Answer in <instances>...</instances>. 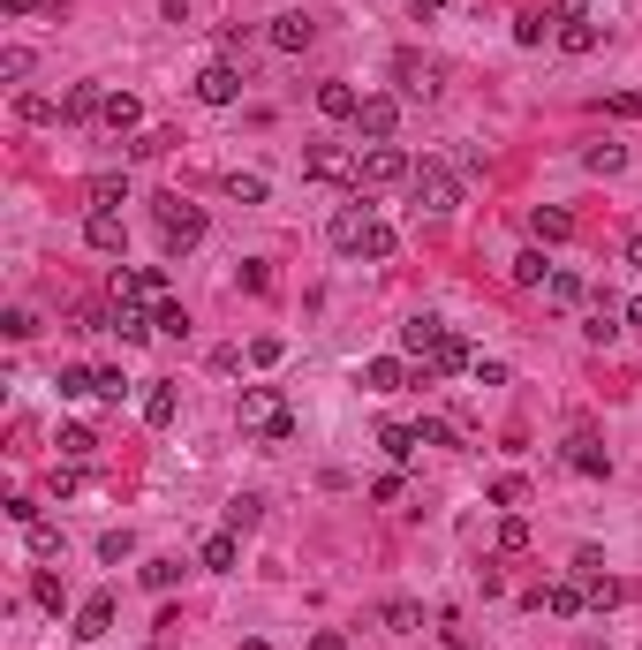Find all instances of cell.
I'll return each mask as SVG.
<instances>
[{
	"instance_id": "6da1fadb",
	"label": "cell",
	"mask_w": 642,
	"mask_h": 650,
	"mask_svg": "<svg viewBox=\"0 0 642 650\" xmlns=\"http://www.w3.org/2000/svg\"><path fill=\"white\" fill-rule=\"evenodd\" d=\"M235 424H242V431H257V439H295V409L272 394V386H242Z\"/></svg>"
},
{
	"instance_id": "7a4b0ae2",
	"label": "cell",
	"mask_w": 642,
	"mask_h": 650,
	"mask_svg": "<svg viewBox=\"0 0 642 650\" xmlns=\"http://www.w3.org/2000/svg\"><path fill=\"white\" fill-rule=\"evenodd\" d=\"M408 197H416V212L446 220V212L461 205V174H454V167H439V159H423V167L408 174Z\"/></svg>"
},
{
	"instance_id": "3957f363",
	"label": "cell",
	"mask_w": 642,
	"mask_h": 650,
	"mask_svg": "<svg viewBox=\"0 0 642 650\" xmlns=\"http://www.w3.org/2000/svg\"><path fill=\"white\" fill-rule=\"evenodd\" d=\"M159 235H167L174 257H189L204 242V205H189V197H159Z\"/></svg>"
},
{
	"instance_id": "277c9868",
	"label": "cell",
	"mask_w": 642,
	"mask_h": 650,
	"mask_svg": "<svg viewBox=\"0 0 642 650\" xmlns=\"http://www.w3.org/2000/svg\"><path fill=\"white\" fill-rule=\"evenodd\" d=\"M416 174V159L401 152V144H363V167H355V189H393Z\"/></svg>"
},
{
	"instance_id": "5b68a950",
	"label": "cell",
	"mask_w": 642,
	"mask_h": 650,
	"mask_svg": "<svg viewBox=\"0 0 642 650\" xmlns=\"http://www.w3.org/2000/svg\"><path fill=\"white\" fill-rule=\"evenodd\" d=\"M393 129H401V91H371V99L355 106V137L393 144Z\"/></svg>"
},
{
	"instance_id": "8992f818",
	"label": "cell",
	"mask_w": 642,
	"mask_h": 650,
	"mask_svg": "<svg viewBox=\"0 0 642 650\" xmlns=\"http://www.w3.org/2000/svg\"><path fill=\"white\" fill-rule=\"evenodd\" d=\"M355 167H363V152H348V144H310L303 152L310 182H355Z\"/></svg>"
},
{
	"instance_id": "52a82bcc",
	"label": "cell",
	"mask_w": 642,
	"mask_h": 650,
	"mask_svg": "<svg viewBox=\"0 0 642 650\" xmlns=\"http://www.w3.org/2000/svg\"><path fill=\"white\" fill-rule=\"evenodd\" d=\"M106 333H121V348H136V341H152V333H159V310L152 303H114V310H106Z\"/></svg>"
},
{
	"instance_id": "ba28073f",
	"label": "cell",
	"mask_w": 642,
	"mask_h": 650,
	"mask_svg": "<svg viewBox=\"0 0 642 650\" xmlns=\"http://www.w3.org/2000/svg\"><path fill=\"white\" fill-rule=\"evenodd\" d=\"M363 386L371 394H401V386H431V371H408L401 356H371L363 363Z\"/></svg>"
},
{
	"instance_id": "9c48e42d",
	"label": "cell",
	"mask_w": 642,
	"mask_h": 650,
	"mask_svg": "<svg viewBox=\"0 0 642 650\" xmlns=\"http://www.w3.org/2000/svg\"><path fill=\"white\" fill-rule=\"evenodd\" d=\"M393 84H401V99H431V91H439V61H423V53H393Z\"/></svg>"
},
{
	"instance_id": "30bf717a",
	"label": "cell",
	"mask_w": 642,
	"mask_h": 650,
	"mask_svg": "<svg viewBox=\"0 0 642 650\" xmlns=\"http://www.w3.org/2000/svg\"><path fill=\"white\" fill-rule=\"evenodd\" d=\"M84 242H91L99 257H121V242H129L121 212H114V205H91V212H84Z\"/></svg>"
},
{
	"instance_id": "8fae6325",
	"label": "cell",
	"mask_w": 642,
	"mask_h": 650,
	"mask_svg": "<svg viewBox=\"0 0 642 650\" xmlns=\"http://www.w3.org/2000/svg\"><path fill=\"white\" fill-rule=\"evenodd\" d=\"M189 91H197L204 106H235V99H242V69H235V61H212V69H204Z\"/></svg>"
},
{
	"instance_id": "7c38bea8",
	"label": "cell",
	"mask_w": 642,
	"mask_h": 650,
	"mask_svg": "<svg viewBox=\"0 0 642 650\" xmlns=\"http://www.w3.org/2000/svg\"><path fill=\"white\" fill-rule=\"evenodd\" d=\"M310 38H318V23L303 16V8H288V16H272V31H265V46L272 53H303Z\"/></svg>"
},
{
	"instance_id": "4fadbf2b",
	"label": "cell",
	"mask_w": 642,
	"mask_h": 650,
	"mask_svg": "<svg viewBox=\"0 0 642 650\" xmlns=\"http://www.w3.org/2000/svg\"><path fill=\"white\" fill-rule=\"evenodd\" d=\"M529 605H544V613H559V620H575L582 605H590V582H575V575H567V582H544Z\"/></svg>"
},
{
	"instance_id": "5bb4252c",
	"label": "cell",
	"mask_w": 642,
	"mask_h": 650,
	"mask_svg": "<svg viewBox=\"0 0 642 650\" xmlns=\"http://www.w3.org/2000/svg\"><path fill=\"white\" fill-rule=\"evenodd\" d=\"M363 227H371V197H363V205H340L325 235H333V250H348V257H355V242H363Z\"/></svg>"
},
{
	"instance_id": "9a60e30c",
	"label": "cell",
	"mask_w": 642,
	"mask_h": 650,
	"mask_svg": "<svg viewBox=\"0 0 642 650\" xmlns=\"http://www.w3.org/2000/svg\"><path fill=\"white\" fill-rule=\"evenodd\" d=\"M106 628H114V598L99 590V598H84V605H76V628H68V635H76V643H99Z\"/></svg>"
},
{
	"instance_id": "2e32d148",
	"label": "cell",
	"mask_w": 642,
	"mask_h": 650,
	"mask_svg": "<svg viewBox=\"0 0 642 650\" xmlns=\"http://www.w3.org/2000/svg\"><path fill=\"white\" fill-rule=\"evenodd\" d=\"M567 469H582V477H612V454L590 439V431H575V439H567Z\"/></svg>"
},
{
	"instance_id": "e0dca14e",
	"label": "cell",
	"mask_w": 642,
	"mask_h": 650,
	"mask_svg": "<svg viewBox=\"0 0 642 650\" xmlns=\"http://www.w3.org/2000/svg\"><path fill=\"white\" fill-rule=\"evenodd\" d=\"M212 575H235V560H242V530H212L204 537V552H197Z\"/></svg>"
},
{
	"instance_id": "ac0fdd59",
	"label": "cell",
	"mask_w": 642,
	"mask_h": 650,
	"mask_svg": "<svg viewBox=\"0 0 642 650\" xmlns=\"http://www.w3.org/2000/svg\"><path fill=\"white\" fill-rule=\"evenodd\" d=\"M355 106H363V91H355V84H340V76H333V84H318V114L325 121H355Z\"/></svg>"
},
{
	"instance_id": "d6986e66",
	"label": "cell",
	"mask_w": 642,
	"mask_h": 650,
	"mask_svg": "<svg viewBox=\"0 0 642 650\" xmlns=\"http://www.w3.org/2000/svg\"><path fill=\"white\" fill-rule=\"evenodd\" d=\"M99 121L114 129V137H136V129H144V106H136L129 91H106V114Z\"/></svg>"
},
{
	"instance_id": "ffe728a7",
	"label": "cell",
	"mask_w": 642,
	"mask_h": 650,
	"mask_svg": "<svg viewBox=\"0 0 642 650\" xmlns=\"http://www.w3.org/2000/svg\"><path fill=\"white\" fill-rule=\"evenodd\" d=\"M582 295H590V288H582L575 265H552V280H544V303H552V310H575Z\"/></svg>"
},
{
	"instance_id": "44dd1931",
	"label": "cell",
	"mask_w": 642,
	"mask_h": 650,
	"mask_svg": "<svg viewBox=\"0 0 642 650\" xmlns=\"http://www.w3.org/2000/svg\"><path fill=\"white\" fill-rule=\"evenodd\" d=\"M529 235H537V242H567V235H575V212H567V205H537V212H529Z\"/></svg>"
},
{
	"instance_id": "7402d4cb",
	"label": "cell",
	"mask_w": 642,
	"mask_h": 650,
	"mask_svg": "<svg viewBox=\"0 0 642 650\" xmlns=\"http://www.w3.org/2000/svg\"><path fill=\"white\" fill-rule=\"evenodd\" d=\"M469 341H461V333H446V341L439 348H431V363H423V371H431V378H454V371H469Z\"/></svg>"
},
{
	"instance_id": "603a6c76",
	"label": "cell",
	"mask_w": 642,
	"mask_h": 650,
	"mask_svg": "<svg viewBox=\"0 0 642 650\" xmlns=\"http://www.w3.org/2000/svg\"><path fill=\"white\" fill-rule=\"evenodd\" d=\"M99 114H106V91H99V84H68L61 121H99Z\"/></svg>"
},
{
	"instance_id": "cb8c5ba5",
	"label": "cell",
	"mask_w": 642,
	"mask_h": 650,
	"mask_svg": "<svg viewBox=\"0 0 642 650\" xmlns=\"http://www.w3.org/2000/svg\"><path fill=\"white\" fill-rule=\"evenodd\" d=\"M439 341H446L439 318H408V325H401V348H408V356H423V363H431V348H439Z\"/></svg>"
},
{
	"instance_id": "d4e9b609",
	"label": "cell",
	"mask_w": 642,
	"mask_h": 650,
	"mask_svg": "<svg viewBox=\"0 0 642 650\" xmlns=\"http://www.w3.org/2000/svg\"><path fill=\"white\" fill-rule=\"evenodd\" d=\"M393 250H401V235H393L386 220H371V227H363V242H355V257H363V265H386Z\"/></svg>"
},
{
	"instance_id": "484cf974",
	"label": "cell",
	"mask_w": 642,
	"mask_h": 650,
	"mask_svg": "<svg viewBox=\"0 0 642 650\" xmlns=\"http://www.w3.org/2000/svg\"><path fill=\"white\" fill-rule=\"evenodd\" d=\"M174 416H182V394H174L167 378H159L152 394H144V424H152V431H167V424H174Z\"/></svg>"
},
{
	"instance_id": "4316f807",
	"label": "cell",
	"mask_w": 642,
	"mask_h": 650,
	"mask_svg": "<svg viewBox=\"0 0 642 650\" xmlns=\"http://www.w3.org/2000/svg\"><path fill=\"white\" fill-rule=\"evenodd\" d=\"M507 273H514V288H544V280H552V257H544V242H537V250H522Z\"/></svg>"
},
{
	"instance_id": "83f0119b",
	"label": "cell",
	"mask_w": 642,
	"mask_h": 650,
	"mask_svg": "<svg viewBox=\"0 0 642 650\" xmlns=\"http://www.w3.org/2000/svg\"><path fill=\"white\" fill-rule=\"evenodd\" d=\"M582 333H590V341H597V348H605V341H612V333H620V303H612V295H605V288H597V303H590V325H582Z\"/></svg>"
},
{
	"instance_id": "f1b7e54d",
	"label": "cell",
	"mask_w": 642,
	"mask_h": 650,
	"mask_svg": "<svg viewBox=\"0 0 642 650\" xmlns=\"http://www.w3.org/2000/svg\"><path fill=\"white\" fill-rule=\"evenodd\" d=\"M552 38H559V46H567V53H597V46H605V31H597L590 16H582V23H559Z\"/></svg>"
},
{
	"instance_id": "f546056e",
	"label": "cell",
	"mask_w": 642,
	"mask_h": 650,
	"mask_svg": "<svg viewBox=\"0 0 642 650\" xmlns=\"http://www.w3.org/2000/svg\"><path fill=\"white\" fill-rule=\"evenodd\" d=\"M31 598L46 605V613H61V605H68V582L53 575V567H38V575H31Z\"/></svg>"
},
{
	"instance_id": "4dcf8cb0",
	"label": "cell",
	"mask_w": 642,
	"mask_h": 650,
	"mask_svg": "<svg viewBox=\"0 0 642 650\" xmlns=\"http://www.w3.org/2000/svg\"><path fill=\"white\" fill-rule=\"evenodd\" d=\"M16 114L31 121V129H46V121H61V106H53L46 91H16Z\"/></svg>"
},
{
	"instance_id": "1f68e13d",
	"label": "cell",
	"mask_w": 642,
	"mask_h": 650,
	"mask_svg": "<svg viewBox=\"0 0 642 650\" xmlns=\"http://www.w3.org/2000/svg\"><path fill=\"white\" fill-rule=\"evenodd\" d=\"M378 620H386L393 635H408V628H423V605L416 598H386V613H378Z\"/></svg>"
},
{
	"instance_id": "d6a6232c",
	"label": "cell",
	"mask_w": 642,
	"mask_h": 650,
	"mask_svg": "<svg viewBox=\"0 0 642 650\" xmlns=\"http://www.w3.org/2000/svg\"><path fill=\"white\" fill-rule=\"evenodd\" d=\"M378 446H386V454H393V462H408V454H416V424H386V431H378Z\"/></svg>"
},
{
	"instance_id": "836d02e7",
	"label": "cell",
	"mask_w": 642,
	"mask_h": 650,
	"mask_svg": "<svg viewBox=\"0 0 642 650\" xmlns=\"http://www.w3.org/2000/svg\"><path fill=\"white\" fill-rule=\"evenodd\" d=\"M582 167H590V174H620V167H627V144H590V152H582Z\"/></svg>"
},
{
	"instance_id": "e575fe53",
	"label": "cell",
	"mask_w": 642,
	"mask_h": 650,
	"mask_svg": "<svg viewBox=\"0 0 642 650\" xmlns=\"http://www.w3.org/2000/svg\"><path fill=\"white\" fill-rule=\"evenodd\" d=\"M53 394H61V401H76V394H99V378H91L84 363H68V371L53 378Z\"/></svg>"
},
{
	"instance_id": "d590c367",
	"label": "cell",
	"mask_w": 642,
	"mask_h": 650,
	"mask_svg": "<svg viewBox=\"0 0 642 650\" xmlns=\"http://www.w3.org/2000/svg\"><path fill=\"white\" fill-rule=\"evenodd\" d=\"M91 446L99 439H91L84 424H61V462H91Z\"/></svg>"
},
{
	"instance_id": "8d00e7d4",
	"label": "cell",
	"mask_w": 642,
	"mask_h": 650,
	"mask_svg": "<svg viewBox=\"0 0 642 650\" xmlns=\"http://www.w3.org/2000/svg\"><path fill=\"white\" fill-rule=\"evenodd\" d=\"M174 582H182V560H144V590H159V598H167Z\"/></svg>"
},
{
	"instance_id": "74e56055",
	"label": "cell",
	"mask_w": 642,
	"mask_h": 650,
	"mask_svg": "<svg viewBox=\"0 0 642 650\" xmlns=\"http://www.w3.org/2000/svg\"><path fill=\"white\" fill-rule=\"evenodd\" d=\"M522 499H529V477H499V484H491V507L522 514Z\"/></svg>"
},
{
	"instance_id": "f35d334b",
	"label": "cell",
	"mask_w": 642,
	"mask_h": 650,
	"mask_svg": "<svg viewBox=\"0 0 642 650\" xmlns=\"http://www.w3.org/2000/svg\"><path fill=\"white\" fill-rule=\"evenodd\" d=\"M582 582H590V613H612V605L627 598V590H620L612 575H582Z\"/></svg>"
},
{
	"instance_id": "ab89813d",
	"label": "cell",
	"mask_w": 642,
	"mask_h": 650,
	"mask_svg": "<svg viewBox=\"0 0 642 650\" xmlns=\"http://www.w3.org/2000/svg\"><path fill=\"white\" fill-rule=\"evenodd\" d=\"M129 197V174H91V205H121Z\"/></svg>"
},
{
	"instance_id": "60d3db41",
	"label": "cell",
	"mask_w": 642,
	"mask_h": 650,
	"mask_svg": "<svg viewBox=\"0 0 642 650\" xmlns=\"http://www.w3.org/2000/svg\"><path fill=\"white\" fill-rule=\"evenodd\" d=\"M227 197L235 205H265V174H227Z\"/></svg>"
},
{
	"instance_id": "b9f144b4",
	"label": "cell",
	"mask_w": 642,
	"mask_h": 650,
	"mask_svg": "<svg viewBox=\"0 0 642 650\" xmlns=\"http://www.w3.org/2000/svg\"><path fill=\"white\" fill-rule=\"evenodd\" d=\"M257 514H265V499H250V492L227 499V530H257Z\"/></svg>"
},
{
	"instance_id": "7bdbcfd3",
	"label": "cell",
	"mask_w": 642,
	"mask_h": 650,
	"mask_svg": "<svg viewBox=\"0 0 642 650\" xmlns=\"http://www.w3.org/2000/svg\"><path fill=\"white\" fill-rule=\"evenodd\" d=\"M31 560H61V530L53 522H31Z\"/></svg>"
},
{
	"instance_id": "ee69618b",
	"label": "cell",
	"mask_w": 642,
	"mask_h": 650,
	"mask_svg": "<svg viewBox=\"0 0 642 650\" xmlns=\"http://www.w3.org/2000/svg\"><path fill=\"white\" fill-rule=\"evenodd\" d=\"M129 552H136V537H129V530H106V537H99V560H106V567H121Z\"/></svg>"
},
{
	"instance_id": "f6af8a7d",
	"label": "cell",
	"mask_w": 642,
	"mask_h": 650,
	"mask_svg": "<svg viewBox=\"0 0 642 650\" xmlns=\"http://www.w3.org/2000/svg\"><path fill=\"white\" fill-rule=\"evenodd\" d=\"M0 333H8V341H31V333H38V310H8V318H0Z\"/></svg>"
},
{
	"instance_id": "bcb514c9",
	"label": "cell",
	"mask_w": 642,
	"mask_h": 650,
	"mask_svg": "<svg viewBox=\"0 0 642 650\" xmlns=\"http://www.w3.org/2000/svg\"><path fill=\"white\" fill-rule=\"evenodd\" d=\"M152 310H159V333H174V341H182V333H189V310L174 303V295H167V303H152Z\"/></svg>"
},
{
	"instance_id": "7dc6e473",
	"label": "cell",
	"mask_w": 642,
	"mask_h": 650,
	"mask_svg": "<svg viewBox=\"0 0 642 650\" xmlns=\"http://www.w3.org/2000/svg\"><path fill=\"white\" fill-rule=\"evenodd\" d=\"M499 552H529V522H522V514H507V522H499Z\"/></svg>"
},
{
	"instance_id": "c3c4849f",
	"label": "cell",
	"mask_w": 642,
	"mask_h": 650,
	"mask_svg": "<svg viewBox=\"0 0 642 650\" xmlns=\"http://www.w3.org/2000/svg\"><path fill=\"white\" fill-rule=\"evenodd\" d=\"M0 76H8V84H23V76H31V46H8V53H0Z\"/></svg>"
},
{
	"instance_id": "681fc988",
	"label": "cell",
	"mask_w": 642,
	"mask_h": 650,
	"mask_svg": "<svg viewBox=\"0 0 642 650\" xmlns=\"http://www.w3.org/2000/svg\"><path fill=\"white\" fill-rule=\"evenodd\" d=\"M167 144H174L167 129H136V144H129V152H136V159H159V152H167Z\"/></svg>"
},
{
	"instance_id": "f907efd6",
	"label": "cell",
	"mask_w": 642,
	"mask_h": 650,
	"mask_svg": "<svg viewBox=\"0 0 642 650\" xmlns=\"http://www.w3.org/2000/svg\"><path fill=\"white\" fill-rule=\"evenodd\" d=\"M605 114H612V121H635V114H642V91H612Z\"/></svg>"
},
{
	"instance_id": "816d5d0a",
	"label": "cell",
	"mask_w": 642,
	"mask_h": 650,
	"mask_svg": "<svg viewBox=\"0 0 642 650\" xmlns=\"http://www.w3.org/2000/svg\"><path fill=\"white\" fill-rule=\"evenodd\" d=\"M416 439H423V446H454V424H439V416H423V424H416Z\"/></svg>"
},
{
	"instance_id": "f5cc1de1",
	"label": "cell",
	"mask_w": 642,
	"mask_h": 650,
	"mask_svg": "<svg viewBox=\"0 0 642 650\" xmlns=\"http://www.w3.org/2000/svg\"><path fill=\"white\" fill-rule=\"evenodd\" d=\"M280 356H288V341H272V333H257V341H250V363H280Z\"/></svg>"
},
{
	"instance_id": "db71d44e",
	"label": "cell",
	"mask_w": 642,
	"mask_h": 650,
	"mask_svg": "<svg viewBox=\"0 0 642 650\" xmlns=\"http://www.w3.org/2000/svg\"><path fill=\"white\" fill-rule=\"evenodd\" d=\"M544 31H552L544 16H522V23H514V38H522V46H544Z\"/></svg>"
},
{
	"instance_id": "11a10c76",
	"label": "cell",
	"mask_w": 642,
	"mask_h": 650,
	"mask_svg": "<svg viewBox=\"0 0 642 650\" xmlns=\"http://www.w3.org/2000/svg\"><path fill=\"white\" fill-rule=\"evenodd\" d=\"M552 16L559 23H582V16H590V0H552Z\"/></svg>"
},
{
	"instance_id": "9f6ffc18",
	"label": "cell",
	"mask_w": 642,
	"mask_h": 650,
	"mask_svg": "<svg viewBox=\"0 0 642 650\" xmlns=\"http://www.w3.org/2000/svg\"><path fill=\"white\" fill-rule=\"evenodd\" d=\"M310 650H348V635H340V628H318V643H310Z\"/></svg>"
},
{
	"instance_id": "6f0895ef",
	"label": "cell",
	"mask_w": 642,
	"mask_h": 650,
	"mask_svg": "<svg viewBox=\"0 0 642 650\" xmlns=\"http://www.w3.org/2000/svg\"><path fill=\"white\" fill-rule=\"evenodd\" d=\"M0 8H8V16H38V8H46V0H0Z\"/></svg>"
},
{
	"instance_id": "680465c9",
	"label": "cell",
	"mask_w": 642,
	"mask_h": 650,
	"mask_svg": "<svg viewBox=\"0 0 642 650\" xmlns=\"http://www.w3.org/2000/svg\"><path fill=\"white\" fill-rule=\"evenodd\" d=\"M627 265H635V273H642V235H627Z\"/></svg>"
},
{
	"instance_id": "91938a15",
	"label": "cell",
	"mask_w": 642,
	"mask_h": 650,
	"mask_svg": "<svg viewBox=\"0 0 642 650\" xmlns=\"http://www.w3.org/2000/svg\"><path fill=\"white\" fill-rule=\"evenodd\" d=\"M620 318H627V325H642V295H635V303H620Z\"/></svg>"
},
{
	"instance_id": "94428289",
	"label": "cell",
	"mask_w": 642,
	"mask_h": 650,
	"mask_svg": "<svg viewBox=\"0 0 642 650\" xmlns=\"http://www.w3.org/2000/svg\"><path fill=\"white\" fill-rule=\"evenodd\" d=\"M408 8H416V16H439V8H446V0H408Z\"/></svg>"
}]
</instances>
